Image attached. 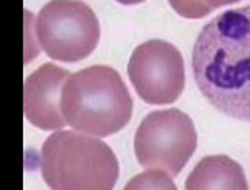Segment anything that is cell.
I'll return each instance as SVG.
<instances>
[{"mask_svg":"<svg viewBox=\"0 0 250 190\" xmlns=\"http://www.w3.org/2000/svg\"><path fill=\"white\" fill-rule=\"evenodd\" d=\"M25 26H26V52H25V62L28 63L29 60H32V57L37 54V48H36V43L32 42V28H36L34 23V16H32L29 11H25Z\"/></svg>","mask_w":250,"mask_h":190,"instance_id":"cell-11","label":"cell"},{"mask_svg":"<svg viewBox=\"0 0 250 190\" xmlns=\"http://www.w3.org/2000/svg\"><path fill=\"white\" fill-rule=\"evenodd\" d=\"M123 190H177V186L165 170H146L129 180Z\"/></svg>","mask_w":250,"mask_h":190,"instance_id":"cell-9","label":"cell"},{"mask_svg":"<svg viewBox=\"0 0 250 190\" xmlns=\"http://www.w3.org/2000/svg\"><path fill=\"white\" fill-rule=\"evenodd\" d=\"M69 75L60 66L45 63L25 80L23 109L26 120L32 126L42 130H57L66 125L60 100Z\"/></svg>","mask_w":250,"mask_h":190,"instance_id":"cell-7","label":"cell"},{"mask_svg":"<svg viewBox=\"0 0 250 190\" xmlns=\"http://www.w3.org/2000/svg\"><path fill=\"white\" fill-rule=\"evenodd\" d=\"M40 48L59 62H80L100 40V23L94 11L80 0H49L36 20Z\"/></svg>","mask_w":250,"mask_h":190,"instance_id":"cell-5","label":"cell"},{"mask_svg":"<svg viewBox=\"0 0 250 190\" xmlns=\"http://www.w3.org/2000/svg\"><path fill=\"white\" fill-rule=\"evenodd\" d=\"M62 114L74 130L109 137L132 117V97L114 68L94 64L71 74L62 91Z\"/></svg>","mask_w":250,"mask_h":190,"instance_id":"cell-2","label":"cell"},{"mask_svg":"<svg viewBox=\"0 0 250 190\" xmlns=\"http://www.w3.org/2000/svg\"><path fill=\"white\" fill-rule=\"evenodd\" d=\"M186 190H249L241 164L227 155L204 156L188 176Z\"/></svg>","mask_w":250,"mask_h":190,"instance_id":"cell-8","label":"cell"},{"mask_svg":"<svg viewBox=\"0 0 250 190\" xmlns=\"http://www.w3.org/2000/svg\"><path fill=\"white\" fill-rule=\"evenodd\" d=\"M204 2L208 3L212 9H215V8H221V6H226V5L236 3V2H240V0H204Z\"/></svg>","mask_w":250,"mask_h":190,"instance_id":"cell-12","label":"cell"},{"mask_svg":"<svg viewBox=\"0 0 250 190\" xmlns=\"http://www.w3.org/2000/svg\"><path fill=\"white\" fill-rule=\"evenodd\" d=\"M192 71L213 107L250 123V5L227 9L201 29Z\"/></svg>","mask_w":250,"mask_h":190,"instance_id":"cell-1","label":"cell"},{"mask_svg":"<svg viewBox=\"0 0 250 190\" xmlns=\"http://www.w3.org/2000/svg\"><path fill=\"white\" fill-rule=\"evenodd\" d=\"M127 75L140 98L158 106L177 102L186 83L181 52L160 39L147 40L134 49Z\"/></svg>","mask_w":250,"mask_h":190,"instance_id":"cell-6","label":"cell"},{"mask_svg":"<svg viewBox=\"0 0 250 190\" xmlns=\"http://www.w3.org/2000/svg\"><path fill=\"white\" fill-rule=\"evenodd\" d=\"M118 3H123V5H137V3H141L145 2V0H117Z\"/></svg>","mask_w":250,"mask_h":190,"instance_id":"cell-13","label":"cell"},{"mask_svg":"<svg viewBox=\"0 0 250 190\" xmlns=\"http://www.w3.org/2000/svg\"><path fill=\"white\" fill-rule=\"evenodd\" d=\"M40 170L51 190H112L118 160L107 144L77 130H59L42 146Z\"/></svg>","mask_w":250,"mask_h":190,"instance_id":"cell-3","label":"cell"},{"mask_svg":"<svg viewBox=\"0 0 250 190\" xmlns=\"http://www.w3.org/2000/svg\"><path fill=\"white\" fill-rule=\"evenodd\" d=\"M197 130L192 118L170 107L147 114L137 127L134 152L147 170H165L178 175L197 149Z\"/></svg>","mask_w":250,"mask_h":190,"instance_id":"cell-4","label":"cell"},{"mask_svg":"<svg viewBox=\"0 0 250 190\" xmlns=\"http://www.w3.org/2000/svg\"><path fill=\"white\" fill-rule=\"evenodd\" d=\"M177 14L186 19H201L210 14L212 8L204 0H167Z\"/></svg>","mask_w":250,"mask_h":190,"instance_id":"cell-10","label":"cell"}]
</instances>
